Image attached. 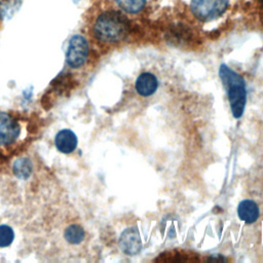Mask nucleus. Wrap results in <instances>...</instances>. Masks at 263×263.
I'll use <instances>...</instances> for the list:
<instances>
[{
	"mask_svg": "<svg viewBox=\"0 0 263 263\" xmlns=\"http://www.w3.org/2000/svg\"><path fill=\"white\" fill-rule=\"evenodd\" d=\"M158 88V79L151 72H142L135 81V89L141 97H150Z\"/></svg>",
	"mask_w": 263,
	"mask_h": 263,
	"instance_id": "423d86ee",
	"label": "nucleus"
},
{
	"mask_svg": "<svg viewBox=\"0 0 263 263\" xmlns=\"http://www.w3.org/2000/svg\"><path fill=\"white\" fill-rule=\"evenodd\" d=\"M72 1H73V2H74V3H78V2H79V1H80V0H72Z\"/></svg>",
	"mask_w": 263,
	"mask_h": 263,
	"instance_id": "dca6fc26",
	"label": "nucleus"
},
{
	"mask_svg": "<svg viewBox=\"0 0 263 263\" xmlns=\"http://www.w3.org/2000/svg\"><path fill=\"white\" fill-rule=\"evenodd\" d=\"M64 241L70 247L79 246L85 238V231L83 227L77 222H68L63 229Z\"/></svg>",
	"mask_w": 263,
	"mask_h": 263,
	"instance_id": "1a4fd4ad",
	"label": "nucleus"
},
{
	"mask_svg": "<svg viewBox=\"0 0 263 263\" xmlns=\"http://www.w3.org/2000/svg\"><path fill=\"white\" fill-rule=\"evenodd\" d=\"M115 3L124 12L135 14L144 9L146 0H115Z\"/></svg>",
	"mask_w": 263,
	"mask_h": 263,
	"instance_id": "9b49d317",
	"label": "nucleus"
},
{
	"mask_svg": "<svg viewBox=\"0 0 263 263\" xmlns=\"http://www.w3.org/2000/svg\"><path fill=\"white\" fill-rule=\"evenodd\" d=\"M14 239L13 229L5 224L0 225V248L9 247Z\"/></svg>",
	"mask_w": 263,
	"mask_h": 263,
	"instance_id": "4468645a",
	"label": "nucleus"
},
{
	"mask_svg": "<svg viewBox=\"0 0 263 263\" xmlns=\"http://www.w3.org/2000/svg\"><path fill=\"white\" fill-rule=\"evenodd\" d=\"M22 135V124L15 115L0 111V148L13 146Z\"/></svg>",
	"mask_w": 263,
	"mask_h": 263,
	"instance_id": "39448f33",
	"label": "nucleus"
},
{
	"mask_svg": "<svg viewBox=\"0 0 263 263\" xmlns=\"http://www.w3.org/2000/svg\"><path fill=\"white\" fill-rule=\"evenodd\" d=\"M21 0H0V17H10L18 8Z\"/></svg>",
	"mask_w": 263,
	"mask_h": 263,
	"instance_id": "ddd939ff",
	"label": "nucleus"
},
{
	"mask_svg": "<svg viewBox=\"0 0 263 263\" xmlns=\"http://www.w3.org/2000/svg\"><path fill=\"white\" fill-rule=\"evenodd\" d=\"M88 54L89 45L86 38L80 34L72 36L66 51V64L71 69H80L85 65Z\"/></svg>",
	"mask_w": 263,
	"mask_h": 263,
	"instance_id": "20e7f679",
	"label": "nucleus"
},
{
	"mask_svg": "<svg viewBox=\"0 0 263 263\" xmlns=\"http://www.w3.org/2000/svg\"><path fill=\"white\" fill-rule=\"evenodd\" d=\"M228 7V0H191L190 11L192 15L201 21L209 22L222 15Z\"/></svg>",
	"mask_w": 263,
	"mask_h": 263,
	"instance_id": "7ed1b4c3",
	"label": "nucleus"
},
{
	"mask_svg": "<svg viewBox=\"0 0 263 263\" xmlns=\"http://www.w3.org/2000/svg\"><path fill=\"white\" fill-rule=\"evenodd\" d=\"M259 206L252 199H242L237 205L238 218L247 224H253L259 218Z\"/></svg>",
	"mask_w": 263,
	"mask_h": 263,
	"instance_id": "9d476101",
	"label": "nucleus"
},
{
	"mask_svg": "<svg viewBox=\"0 0 263 263\" xmlns=\"http://www.w3.org/2000/svg\"><path fill=\"white\" fill-rule=\"evenodd\" d=\"M128 32L125 18L115 10L100 12L91 24V34L102 45H114L122 41Z\"/></svg>",
	"mask_w": 263,
	"mask_h": 263,
	"instance_id": "f257e3e1",
	"label": "nucleus"
},
{
	"mask_svg": "<svg viewBox=\"0 0 263 263\" xmlns=\"http://www.w3.org/2000/svg\"><path fill=\"white\" fill-rule=\"evenodd\" d=\"M77 144L78 139L76 134L69 128L61 129L54 137L55 148L64 154H70L74 152Z\"/></svg>",
	"mask_w": 263,
	"mask_h": 263,
	"instance_id": "0eeeda50",
	"label": "nucleus"
},
{
	"mask_svg": "<svg viewBox=\"0 0 263 263\" xmlns=\"http://www.w3.org/2000/svg\"><path fill=\"white\" fill-rule=\"evenodd\" d=\"M13 173L17 178L27 179L32 174V163L30 159L21 157L13 164Z\"/></svg>",
	"mask_w": 263,
	"mask_h": 263,
	"instance_id": "f8f14e48",
	"label": "nucleus"
},
{
	"mask_svg": "<svg viewBox=\"0 0 263 263\" xmlns=\"http://www.w3.org/2000/svg\"><path fill=\"white\" fill-rule=\"evenodd\" d=\"M139 232L135 228L125 229L119 237V247L124 254L135 255L141 250Z\"/></svg>",
	"mask_w": 263,
	"mask_h": 263,
	"instance_id": "6e6552de",
	"label": "nucleus"
},
{
	"mask_svg": "<svg viewBox=\"0 0 263 263\" xmlns=\"http://www.w3.org/2000/svg\"><path fill=\"white\" fill-rule=\"evenodd\" d=\"M219 76L226 89L231 113L234 118L242 116L247 103V89L243 78L227 65L222 64L219 68Z\"/></svg>",
	"mask_w": 263,
	"mask_h": 263,
	"instance_id": "f03ea898",
	"label": "nucleus"
},
{
	"mask_svg": "<svg viewBox=\"0 0 263 263\" xmlns=\"http://www.w3.org/2000/svg\"><path fill=\"white\" fill-rule=\"evenodd\" d=\"M259 4H260V6H261V8L263 9V0H259Z\"/></svg>",
	"mask_w": 263,
	"mask_h": 263,
	"instance_id": "2eb2a0df",
	"label": "nucleus"
}]
</instances>
